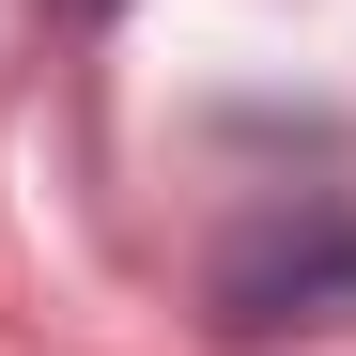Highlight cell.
I'll list each match as a JSON object with an SVG mask.
<instances>
[{
	"mask_svg": "<svg viewBox=\"0 0 356 356\" xmlns=\"http://www.w3.org/2000/svg\"><path fill=\"white\" fill-rule=\"evenodd\" d=\"M356 310V217H294V232H248L217 264V325L232 341H279V325H341Z\"/></svg>",
	"mask_w": 356,
	"mask_h": 356,
	"instance_id": "obj_1",
	"label": "cell"
},
{
	"mask_svg": "<svg viewBox=\"0 0 356 356\" xmlns=\"http://www.w3.org/2000/svg\"><path fill=\"white\" fill-rule=\"evenodd\" d=\"M63 16H124V0H63Z\"/></svg>",
	"mask_w": 356,
	"mask_h": 356,
	"instance_id": "obj_2",
	"label": "cell"
}]
</instances>
